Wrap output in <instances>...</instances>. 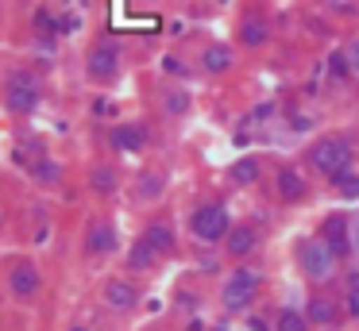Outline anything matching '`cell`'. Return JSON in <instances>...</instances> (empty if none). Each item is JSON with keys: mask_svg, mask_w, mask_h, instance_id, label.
Returning a JSON list of instances; mask_svg holds the SVG:
<instances>
[{"mask_svg": "<svg viewBox=\"0 0 359 331\" xmlns=\"http://www.w3.org/2000/svg\"><path fill=\"white\" fill-rule=\"evenodd\" d=\"M0 100L12 115H32L43 100V89H39V77L32 69H12L4 77V89H0Z\"/></svg>", "mask_w": 359, "mask_h": 331, "instance_id": "1", "label": "cell"}, {"mask_svg": "<svg viewBox=\"0 0 359 331\" xmlns=\"http://www.w3.org/2000/svg\"><path fill=\"white\" fill-rule=\"evenodd\" d=\"M116 73H120V46L112 38L93 43V50L86 58V77L97 85H109V81H116Z\"/></svg>", "mask_w": 359, "mask_h": 331, "instance_id": "2", "label": "cell"}, {"mask_svg": "<svg viewBox=\"0 0 359 331\" xmlns=\"http://www.w3.org/2000/svg\"><path fill=\"white\" fill-rule=\"evenodd\" d=\"M313 166H317L325 177H332V181L340 174H348V166H351L348 139H325V143H317L313 146Z\"/></svg>", "mask_w": 359, "mask_h": 331, "instance_id": "3", "label": "cell"}, {"mask_svg": "<svg viewBox=\"0 0 359 331\" xmlns=\"http://www.w3.org/2000/svg\"><path fill=\"white\" fill-rule=\"evenodd\" d=\"M228 212L220 204H201V208H194V216H189V231H194L201 243H217V239H224L228 235Z\"/></svg>", "mask_w": 359, "mask_h": 331, "instance_id": "4", "label": "cell"}, {"mask_svg": "<svg viewBox=\"0 0 359 331\" xmlns=\"http://www.w3.org/2000/svg\"><path fill=\"white\" fill-rule=\"evenodd\" d=\"M39 289H43L39 266H35L32 258H20L16 266L8 269V293L16 300H35V297H39Z\"/></svg>", "mask_w": 359, "mask_h": 331, "instance_id": "5", "label": "cell"}, {"mask_svg": "<svg viewBox=\"0 0 359 331\" xmlns=\"http://www.w3.org/2000/svg\"><path fill=\"white\" fill-rule=\"evenodd\" d=\"M255 289H259V274H255V269H236V274L224 281L220 300H224V308H243V304H251Z\"/></svg>", "mask_w": 359, "mask_h": 331, "instance_id": "6", "label": "cell"}, {"mask_svg": "<svg viewBox=\"0 0 359 331\" xmlns=\"http://www.w3.org/2000/svg\"><path fill=\"white\" fill-rule=\"evenodd\" d=\"M332 266H336V251L325 243V239H313V243L302 246V269L309 277H317V281H320V277L332 274Z\"/></svg>", "mask_w": 359, "mask_h": 331, "instance_id": "7", "label": "cell"}, {"mask_svg": "<svg viewBox=\"0 0 359 331\" xmlns=\"http://www.w3.org/2000/svg\"><path fill=\"white\" fill-rule=\"evenodd\" d=\"M81 246H86L89 258H104V254L116 251V227H112L109 220H93L86 227V239H81Z\"/></svg>", "mask_w": 359, "mask_h": 331, "instance_id": "8", "label": "cell"}, {"mask_svg": "<svg viewBox=\"0 0 359 331\" xmlns=\"http://www.w3.org/2000/svg\"><path fill=\"white\" fill-rule=\"evenodd\" d=\"M109 143L124 154H135V150L147 146V127H143V123H120V127H112Z\"/></svg>", "mask_w": 359, "mask_h": 331, "instance_id": "9", "label": "cell"}, {"mask_svg": "<svg viewBox=\"0 0 359 331\" xmlns=\"http://www.w3.org/2000/svg\"><path fill=\"white\" fill-rule=\"evenodd\" d=\"M104 300H109V308H116V312H128V308H135V300H140V289H135L132 281H124V277H116V281L104 285Z\"/></svg>", "mask_w": 359, "mask_h": 331, "instance_id": "10", "label": "cell"}, {"mask_svg": "<svg viewBox=\"0 0 359 331\" xmlns=\"http://www.w3.org/2000/svg\"><path fill=\"white\" fill-rule=\"evenodd\" d=\"M201 69H205V73H224V69H232V46H224V43L205 46Z\"/></svg>", "mask_w": 359, "mask_h": 331, "instance_id": "11", "label": "cell"}, {"mask_svg": "<svg viewBox=\"0 0 359 331\" xmlns=\"http://www.w3.org/2000/svg\"><path fill=\"white\" fill-rule=\"evenodd\" d=\"M224 243H228V254H232V258H243V254H248L251 246H255V227H251V223H240V227H228Z\"/></svg>", "mask_w": 359, "mask_h": 331, "instance_id": "12", "label": "cell"}, {"mask_svg": "<svg viewBox=\"0 0 359 331\" xmlns=\"http://www.w3.org/2000/svg\"><path fill=\"white\" fill-rule=\"evenodd\" d=\"M143 239H147V243L155 246L158 254H166V251L174 246V231H170V223H163V220H158V223H147V235H143Z\"/></svg>", "mask_w": 359, "mask_h": 331, "instance_id": "13", "label": "cell"}, {"mask_svg": "<svg viewBox=\"0 0 359 331\" xmlns=\"http://www.w3.org/2000/svg\"><path fill=\"white\" fill-rule=\"evenodd\" d=\"M278 192H282V200H302V197H305L302 174H294V169H282V174H278Z\"/></svg>", "mask_w": 359, "mask_h": 331, "instance_id": "14", "label": "cell"}, {"mask_svg": "<svg viewBox=\"0 0 359 331\" xmlns=\"http://www.w3.org/2000/svg\"><path fill=\"white\" fill-rule=\"evenodd\" d=\"M155 258H158V251L147 243V239H140V243L132 246V254H128V266H132V269H151V266H155Z\"/></svg>", "mask_w": 359, "mask_h": 331, "instance_id": "15", "label": "cell"}, {"mask_svg": "<svg viewBox=\"0 0 359 331\" xmlns=\"http://www.w3.org/2000/svg\"><path fill=\"white\" fill-rule=\"evenodd\" d=\"M27 174H32L35 181H43V185H55L58 177H62V166H58L55 158H39V162H32V166H27Z\"/></svg>", "mask_w": 359, "mask_h": 331, "instance_id": "16", "label": "cell"}, {"mask_svg": "<svg viewBox=\"0 0 359 331\" xmlns=\"http://www.w3.org/2000/svg\"><path fill=\"white\" fill-rule=\"evenodd\" d=\"M158 192H163V174H155V169L140 174V181H135V197H140V200H155Z\"/></svg>", "mask_w": 359, "mask_h": 331, "instance_id": "17", "label": "cell"}, {"mask_svg": "<svg viewBox=\"0 0 359 331\" xmlns=\"http://www.w3.org/2000/svg\"><path fill=\"white\" fill-rule=\"evenodd\" d=\"M325 243L332 246L336 254L348 251V223H344V220H328L325 223Z\"/></svg>", "mask_w": 359, "mask_h": 331, "instance_id": "18", "label": "cell"}, {"mask_svg": "<svg viewBox=\"0 0 359 331\" xmlns=\"http://www.w3.org/2000/svg\"><path fill=\"white\" fill-rule=\"evenodd\" d=\"M228 177H232L236 185H251V181L259 177V162H255V158H240V162H232Z\"/></svg>", "mask_w": 359, "mask_h": 331, "instance_id": "19", "label": "cell"}, {"mask_svg": "<svg viewBox=\"0 0 359 331\" xmlns=\"http://www.w3.org/2000/svg\"><path fill=\"white\" fill-rule=\"evenodd\" d=\"M305 320H313V323H336V304H332V300H325V297H317L309 304V312H305Z\"/></svg>", "mask_w": 359, "mask_h": 331, "instance_id": "20", "label": "cell"}, {"mask_svg": "<svg viewBox=\"0 0 359 331\" xmlns=\"http://www.w3.org/2000/svg\"><path fill=\"white\" fill-rule=\"evenodd\" d=\"M240 43L243 46H263L266 43V23L263 20H248L243 31H240Z\"/></svg>", "mask_w": 359, "mask_h": 331, "instance_id": "21", "label": "cell"}, {"mask_svg": "<svg viewBox=\"0 0 359 331\" xmlns=\"http://www.w3.org/2000/svg\"><path fill=\"white\" fill-rule=\"evenodd\" d=\"M89 181H93L97 192H112V189H116V174H112V166H93Z\"/></svg>", "mask_w": 359, "mask_h": 331, "instance_id": "22", "label": "cell"}, {"mask_svg": "<svg viewBox=\"0 0 359 331\" xmlns=\"http://www.w3.org/2000/svg\"><path fill=\"white\" fill-rule=\"evenodd\" d=\"M305 328H309V320L302 312H294V308H282L278 312V331H305Z\"/></svg>", "mask_w": 359, "mask_h": 331, "instance_id": "23", "label": "cell"}, {"mask_svg": "<svg viewBox=\"0 0 359 331\" xmlns=\"http://www.w3.org/2000/svg\"><path fill=\"white\" fill-rule=\"evenodd\" d=\"M336 189H340L348 200H355L359 197V174H340L336 177Z\"/></svg>", "mask_w": 359, "mask_h": 331, "instance_id": "24", "label": "cell"}, {"mask_svg": "<svg viewBox=\"0 0 359 331\" xmlns=\"http://www.w3.org/2000/svg\"><path fill=\"white\" fill-rule=\"evenodd\" d=\"M189 108V97H182V92H166V112H186Z\"/></svg>", "mask_w": 359, "mask_h": 331, "instance_id": "25", "label": "cell"}, {"mask_svg": "<svg viewBox=\"0 0 359 331\" xmlns=\"http://www.w3.org/2000/svg\"><path fill=\"white\" fill-rule=\"evenodd\" d=\"M328 69H332V77H348L351 62L344 58V54H332V62H328Z\"/></svg>", "mask_w": 359, "mask_h": 331, "instance_id": "26", "label": "cell"}, {"mask_svg": "<svg viewBox=\"0 0 359 331\" xmlns=\"http://www.w3.org/2000/svg\"><path fill=\"white\" fill-rule=\"evenodd\" d=\"M348 62H351V69H355V73H359V38H355V43L348 46Z\"/></svg>", "mask_w": 359, "mask_h": 331, "instance_id": "27", "label": "cell"}, {"mask_svg": "<svg viewBox=\"0 0 359 331\" xmlns=\"http://www.w3.org/2000/svg\"><path fill=\"white\" fill-rule=\"evenodd\" d=\"M93 112H97V115H104V112H112V104L101 97V100H93Z\"/></svg>", "mask_w": 359, "mask_h": 331, "instance_id": "28", "label": "cell"}, {"mask_svg": "<svg viewBox=\"0 0 359 331\" xmlns=\"http://www.w3.org/2000/svg\"><path fill=\"white\" fill-rule=\"evenodd\" d=\"M355 246H359V223H355Z\"/></svg>", "mask_w": 359, "mask_h": 331, "instance_id": "29", "label": "cell"}, {"mask_svg": "<svg viewBox=\"0 0 359 331\" xmlns=\"http://www.w3.org/2000/svg\"><path fill=\"white\" fill-rule=\"evenodd\" d=\"M0 220H4V212H0Z\"/></svg>", "mask_w": 359, "mask_h": 331, "instance_id": "30", "label": "cell"}]
</instances>
